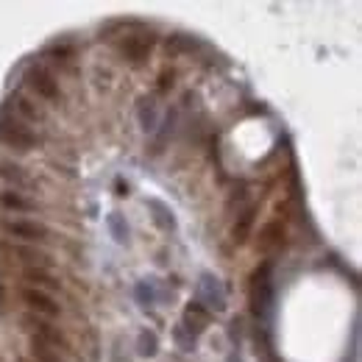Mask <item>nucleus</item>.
I'll use <instances>...</instances> for the list:
<instances>
[{"instance_id":"nucleus-13","label":"nucleus","mask_w":362,"mask_h":362,"mask_svg":"<svg viewBox=\"0 0 362 362\" xmlns=\"http://www.w3.org/2000/svg\"><path fill=\"white\" fill-rule=\"evenodd\" d=\"M0 179L6 181L8 187H14V192L17 189H36V181L31 179L22 168H17V165H0Z\"/></svg>"},{"instance_id":"nucleus-25","label":"nucleus","mask_w":362,"mask_h":362,"mask_svg":"<svg viewBox=\"0 0 362 362\" xmlns=\"http://www.w3.org/2000/svg\"><path fill=\"white\" fill-rule=\"evenodd\" d=\"M229 362H240V360H237V357H229Z\"/></svg>"},{"instance_id":"nucleus-10","label":"nucleus","mask_w":362,"mask_h":362,"mask_svg":"<svg viewBox=\"0 0 362 362\" xmlns=\"http://www.w3.org/2000/svg\"><path fill=\"white\" fill-rule=\"evenodd\" d=\"M11 254L20 256V262H25V265L34 268V270H48V268H53L50 254L39 251V248H34V245H11Z\"/></svg>"},{"instance_id":"nucleus-23","label":"nucleus","mask_w":362,"mask_h":362,"mask_svg":"<svg viewBox=\"0 0 362 362\" xmlns=\"http://www.w3.org/2000/svg\"><path fill=\"white\" fill-rule=\"evenodd\" d=\"M173 87H176V73H173V70L159 73V92H168V89H173Z\"/></svg>"},{"instance_id":"nucleus-20","label":"nucleus","mask_w":362,"mask_h":362,"mask_svg":"<svg viewBox=\"0 0 362 362\" xmlns=\"http://www.w3.org/2000/svg\"><path fill=\"white\" fill-rule=\"evenodd\" d=\"M31 357H34V362H64L59 357V352L42 346V343H34V340H31Z\"/></svg>"},{"instance_id":"nucleus-19","label":"nucleus","mask_w":362,"mask_h":362,"mask_svg":"<svg viewBox=\"0 0 362 362\" xmlns=\"http://www.w3.org/2000/svg\"><path fill=\"white\" fill-rule=\"evenodd\" d=\"M148 209H151V212H157V215H154V220H157V226H159V229H165V231H173V229H176V220L168 215V209H165L159 201H148Z\"/></svg>"},{"instance_id":"nucleus-3","label":"nucleus","mask_w":362,"mask_h":362,"mask_svg":"<svg viewBox=\"0 0 362 362\" xmlns=\"http://www.w3.org/2000/svg\"><path fill=\"white\" fill-rule=\"evenodd\" d=\"M22 324H28V332L34 335V343H42V346H48V349H53V352L67 349V338H64L56 326H50L45 318L25 315V318H22Z\"/></svg>"},{"instance_id":"nucleus-21","label":"nucleus","mask_w":362,"mask_h":362,"mask_svg":"<svg viewBox=\"0 0 362 362\" xmlns=\"http://www.w3.org/2000/svg\"><path fill=\"white\" fill-rule=\"evenodd\" d=\"M137 346H140V357H154L157 349H159V340H157L154 332H143L140 340H137Z\"/></svg>"},{"instance_id":"nucleus-26","label":"nucleus","mask_w":362,"mask_h":362,"mask_svg":"<svg viewBox=\"0 0 362 362\" xmlns=\"http://www.w3.org/2000/svg\"><path fill=\"white\" fill-rule=\"evenodd\" d=\"M20 362H28V360H20Z\"/></svg>"},{"instance_id":"nucleus-15","label":"nucleus","mask_w":362,"mask_h":362,"mask_svg":"<svg viewBox=\"0 0 362 362\" xmlns=\"http://www.w3.org/2000/svg\"><path fill=\"white\" fill-rule=\"evenodd\" d=\"M282 240H284V226H282L279 220H273V223H268V226L262 229V234H259V251L270 254L273 248L282 245Z\"/></svg>"},{"instance_id":"nucleus-2","label":"nucleus","mask_w":362,"mask_h":362,"mask_svg":"<svg viewBox=\"0 0 362 362\" xmlns=\"http://www.w3.org/2000/svg\"><path fill=\"white\" fill-rule=\"evenodd\" d=\"M0 143L8 145V148H17V151H34V148L42 145L39 134L8 112L0 115Z\"/></svg>"},{"instance_id":"nucleus-22","label":"nucleus","mask_w":362,"mask_h":362,"mask_svg":"<svg viewBox=\"0 0 362 362\" xmlns=\"http://www.w3.org/2000/svg\"><path fill=\"white\" fill-rule=\"evenodd\" d=\"M173 340L179 343L181 352H192V349H195V338H192V335H189V332H187L181 324L176 326V332H173Z\"/></svg>"},{"instance_id":"nucleus-17","label":"nucleus","mask_w":362,"mask_h":362,"mask_svg":"<svg viewBox=\"0 0 362 362\" xmlns=\"http://www.w3.org/2000/svg\"><path fill=\"white\" fill-rule=\"evenodd\" d=\"M0 203L8 212H34L36 209V201H28V198H22L20 192H11V189L0 195Z\"/></svg>"},{"instance_id":"nucleus-5","label":"nucleus","mask_w":362,"mask_h":362,"mask_svg":"<svg viewBox=\"0 0 362 362\" xmlns=\"http://www.w3.org/2000/svg\"><path fill=\"white\" fill-rule=\"evenodd\" d=\"M8 109H11V115L17 117V120H22L25 126H45L48 123V115L42 112V106L39 103H34L28 95H22V92H14L11 98H8Z\"/></svg>"},{"instance_id":"nucleus-8","label":"nucleus","mask_w":362,"mask_h":362,"mask_svg":"<svg viewBox=\"0 0 362 362\" xmlns=\"http://www.w3.org/2000/svg\"><path fill=\"white\" fill-rule=\"evenodd\" d=\"M6 234L17 237V240H28V242H45L50 240V229L36 223V220H6L3 223Z\"/></svg>"},{"instance_id":"nucleus-9","label":"nucleus","mask_w":362,"mask_h":362,"mask_svg":"<svg viewBox=\"0 0 362 362\" xmlns=\"http://www.w3.org/2000/svg\"><path fill=\"white\" fill-rule=\"evenodd\" d=\"M117 50H120V56H126L129 61L140 64V61H145V59L151 56V50H154V39H151V36H143V34H129V36H123V39H120Z\"/></svg>"},{"instance_id":"nucleus-12","label":"nucleus","mask_w":362,"mask_h":362,"mask_svg":"<svg viewBox=\"0 0 362 362\" xmlns=\"http://www.w3.org/2000/svg\"><path fill=\"white\" fill-rule=\"evenodd\" d=\"M137 123H140V129L148 131V134H154V131L159 129V106H157L154 98H143V101L137 103Z\"/></svg>"},{"instance_id":"nucleus-11","label":"nucleus","mask_w":362,"mask_h":362,"mask_svg":"<svg viewBox=\"0 0 362 362\" xmlns=\"http://www.w3.org/2000/svg\"><path fill=\"white\" fill-rule=\"evenodd\" d=\"M209 321H212V315H209V310H203L201 304H189L187 310H184V321H181V326L198 340V335L209 326Z\"/></svg>"},{"instance_id":"nucleus-7","label":"nucleus","mask_w":362,"mask_h":362,"mask_svg":"<svg viewBox=\"0 0 362 362\" xmlns=\"http://www.w3.org/2000/svg\"><path fill=\"white\" fill-rule=\"evenodd\" d=\"M20 298L28 304V310L36 315V318H56V315H61V307L48 296V293H42V290H34V287H22L20 290Z\"/></svg>"},{"instance_id":"nucleus-6","label":"nucleus","mask_w":362,"mask_h":362,"mask_svg":"<svg viewBox=\"0 0 362 362\" xmlns=\"http://www.w3.org/2000/svg\"><path fill=\"white\" fill-rule=\"evenodd\" d=\"M273 298V284H270V262H265L256 273H254V282H251V304H254V312L262 315L268 310Z\"/></svg>"},{"instance_id":"nucleus-18","label":"nucleus","mask_w":362,"mask_h":362,"mask_svg":"<svg viewBox=\"0 0 362 362\" xmlns=\"http://www.w3.org/2000/svg\"><path fill=\"white\" fill-rule=\"evenodd\" d=\"M106 229L112 231V237L117 240V242H129V223L115 212V215H109L106 217Z\"/></svg>"},{"instance_id":"nucleus-4","label":"nucleus","mask_w":362,"mask_h":362,"mask_svg":"<svg viewBox=\"0 0 362 362\" xmlns=\"http://www.w3.org/2000/svg\"><path fill=\"white\" fill-rule=\"evenodd\" d=\"M198 304L203 310H215V312H223L226 310V287L217 276L212 273H203L201 282H198Z\"/></svg>"},{"instance_id":"nucleus-14","label":"nucleus","mask_w":362,"mask_h":362,"mask_svg":"<svg viewBox=\"0 0 362 362\" xmlns=\"http://www.w3.org/2000/svg\"><path fill=\"white\" fill-rule=\"evenodd\" d=\"M254 220H256V206H248L242 215H237V220H234V226H231V240H234L237 245H242V242L251 237Z\"/></svg>"},{"instance_id":"nucleus-1","label":"nucleus","mask_w":362,"mask_h":362,"mask_svg":"<svg viewBox=\"0 0 362 362\" xmlns=\"http://www.w3.org/2000/svg\"><path fill=\"white\" fill-rule=\"evenodd\" d=\"M22 78H25V87H28L36 98H42V101H48V103H53V106L64 103L61 84H59V78H56L45 64H31Z\"/></svg>"},{"instance_id":"nucleus-24","label":"nucleus","mask_w":362,"mask_h":362,"mask_svg":"<svg viewBox=\"0 0 362 362\" xmlns=\"http://www.w3.org/2000/svg\"><path fill=\"white\" fill-rule=\"evenodd\" d=\"M137 296H140V298H143V301H145V304H154V290H151V287H148V290H145V287H143V284H140V287H137Z\"/></svg>"},{"instance_id":"nucleus-16","label":"nucleus","mask_w":362,"mask_h":362,"mask_svg":"<svg viewBox=\"0 0 362 362\" xmlns=\"http://www.w3.org/2000/svg\"><path fill=\"white\" fill-rule=\"evenodd\" d=\"M28 282H31V287L34 290H59L61 287V282L56 279V276H50L48 270H34V268H25V273H22Z\"/></svg>"}]
</instances>
